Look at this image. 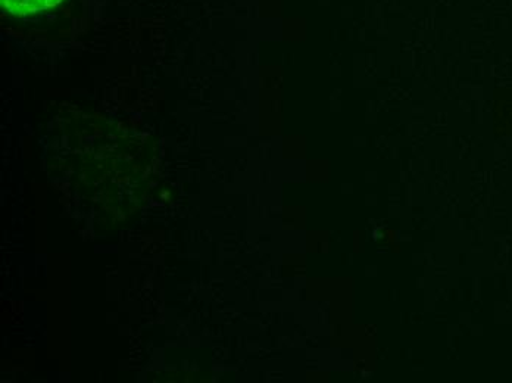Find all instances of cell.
Wrapping results in <instances>:
<instances>
[{
  "label": "cell",
  "instance_id": "6da1fadb",
  "mask_svg": "<svg viewBox=\"0 0 512 383\" xmlns=\"http://www.w3.org/2000/svg\"><path fill=\"white\" fill-rule=\"evenodd\" d=\"M59 0H2L3 6L11 14L26 15L36 14L49 6L55 5Z\"/></svg>",
  "mask_w": 512,
  "mask_h": 383
}]
</instances>
